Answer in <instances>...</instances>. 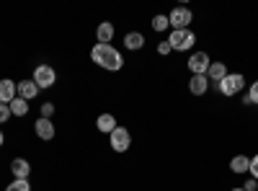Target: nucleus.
Here are the masks:
<instances>
[{
  "instance_id": "f8f14e48",
  "label": "nucleus",
  "mask_w": 258,
  "mask_h": 191,
  "mask_svg": "<svg viewBox=\"0 0 258 191\" xmlns=\"http://www.w3.org/2000/svg\"><path fill=\"white\" fill-rule=\"evenodd\" d=\"M11 173H13V178H29L31 176V163L26 158H13L11 160Z\"/></svg>"
},
{
  "instance_id": "b1692460",
  "label": "nucleus",
  "mask_w": 258,
  "mask_h": 191,
  "mask_svg": "<svg viewBox=\"0 0 258 191\" xmlns=\"http://www.w3.org/2000/svg\"><path fill=\"white\" fill-rule=\"evenodd\" d=\"M248 96H250V101H253V103H258V80H255V83H250Z\"/></svg>"
},
{
  "instance_id": "4468645a",
  "label": "nucleus",
  "mask_w": 258,
  "mask_h": 191,
  "mask_svg": "<svg viewBox=\"0 0 258 191\" xmlns=\"http://www.w3.org/2000/svg\"><path fill=\"white\" fill-rule=\"evenodd\" d=\"M116 116L114 114H101L98 119H96V130L101 132V135H111L114 130H116Z\"/></svg>"
},
{
  "instance_id": "39448f33",
  "label": "nucleus",
  "mask_w": 258,
  "mask_h": 191,
  "mask_svg": "<svg viewBox=\"0 0 258 191\" xmlns=\"http://www.w3.org/2000/svg\"><path fill=\"white\" fill-rule=\"evenodd\" d=\"M109 145H111V150L114 153H126L129 147H132V132L126 130V126H116V130L109 135Z\"/></svg>"
},
{
  "instance_id": "20e7f679",
  "label": "nucleus",
  "mask_w": 258,
  "mask_h": 191,
  "mask_svg": "<svg viewBox=\"0 0 258 191\" xmlns=\"http://www.w3.org/2000/svg\"><path fill=\"white\" fill-rule=\"evenodd\" d=\"M31 80L39 86V91H41V88H52L54 83H57V70H54L52 65H47V62H41V65H36V68H34Z\"/></svg>"
},
{
  "instance_id": "6ab92c4d",
  "label": "nucleus",
  "mask_w": 258,
  "mask_h": 191,
  "mask_svg": "<svg viewBox=\"0 0 258 191\" xmlns=\"http://www.w3.org/2000/svg\"><path fill=\"white\" fill-rule=\"evenodd\" d=\"M150 26H153V31L163 34V31H168V29H170V21H168V16H165V13H158L153 21H150Z\"/></svg>"
},
{
  "instance_id": "1a4fd4ad",
  "label": "nucleus",
  "mask_w": 258,
  "mask_h": 191,
  "mask_svg": "<svg viewBox=\"0 0 258 191\" xmlns=\"http://www.w3.org/2000/svg\"><path fill=\"white\" fill-rule=\"evenodd\" d=\"M16 91H18V98H24V101H34V98L39 96V86H36L31 78L18 80V83H16Z\"/></svg>"
},
{
  "instance_id": "0eeeda50",
  "label": "nucleus",
  "mask_w": 258,
  "mask_h": 191,
  "mask_svg": "<svg viewBox=\"0 0 258 191\" xmlns=\"http://www.w3.org/2000/svg\"><path fill=\"white\" fill-rule=\"evenodd\" d=\"M186 65H188L191 75H207V70L212 65V57L207 52H191V57L186 59Z\"/></svg>"
},
{
  "instance_id": "a211bd4d",
  "label": "nucleus",
  "mask_w": 258,
  "mask_h": 191,
  "mask_svg": "<svg viewBox=\"0 0 258 191\" xmlns=\"http://www.w3.org/2000/svg\"><path fill=\"white\" fill-rule=\"evenodd\" d=\"M8 106H11V114H13V116H26V114H29V101L18 98V96H16Z\"/></svg>"
},
{
  "instance_id": "f3484780",
  "label": "nucleus",
  "mask_w": 258,
  "mask_h": 191,
  "mask_svg": "<svg viewBox=\"0 0 258 191\" xmlns=\"http://www.w3.org/2000/svg\"><path fill=\"white\" fill-rule=\"evenodd\" d=\"M248 168H250V158L248 155H235L230 160V171L232 173H248Z\"/></svg>"
},
{
  "instance_id": "a878e982",
  "label": "nucleus",
  "mask_w": 258,
  "mask_h": 191,
  "mask_svg": "<svg viewBox=\"0 0 258 191\" xmlns=\"http://www.w3.org/2000/svg\"><path fill=\"white\" fill-rule=\"evenodd\" d=\"M243 188H245V191H258V181H255V178H248V181L243 183Z\"/></svg>"
},
{
  "instance_id": "6e6552de",
  "label": "nucleus",
  "mask_w": 258,
  "mask_h": 191,
  "mask_svg": "<svg viewBox=\"0 0 258 191\" xmlns=\"http://www.w3.org/2000/svg\"><path fill=\"white\" fill-rule=\"evenodd\" d=\"M34 132H36V137H39L41 142H52L54 135H57L54 121H52V119H41V116L34 121Z\"/></svg>"
},
{
  "instance_id": "f03ea898",
  "label": "nucleus",
  "mask_w": 258,
  "mask_h": 191,
  "mask_svg": "<svg viewBox=\"0 0 258 191\" xmlns=\"http://www.w3.org/2000/svg\"><path fill=\"white\" fill-rule=\"evenodd\" d=\"M214 86L220 88V93H222V96L232 98V96L243 93V88H245V75H243V73H227L220 83H214Z\"/></svg>"
},
{
  "instance_id": "423d86ee",
  "label": "nucleus",
  "mask_w": 258,
  "mask_h": 191,
  "mask_svg": "<svg viewBox=\"0 0 258 191\" xmlns=\"http://www.w3.org/2000/svg\"><path fill=\"white\" fill-rule=\"evenodd\" d=\"M168 21H170V31H176V29H191L194 13L186 6H176L173 11L168 13Z\"/></svg>"
},
{
  "instance_id": "7ed1b4c3",
  "label": "nucleus",
  "mask_w": 258,
  "mask_h": 191,
  "mask_svg": "<svg viewBox=\"0 0 258 191\" xmlns=\"http://www.w3.org/2000/svg\"><path fill=\"white\" fill-rule=\"evenodd\" d=\"M168 44H170L173 52H188L194 44H197V34H194L191 29H176V31H170Z\"/></svg>"
},
{
  "instance_id": "393cba45",
  "label": "nucleus",
  "mask_w": 258,
  "mask_h": 191,
  "mask_svg": "<svg viewBox=\"0 0 258 191\" xmlns=\"http://www.w3.org/2000/svg\"><path fill=\"white\" fill-rule=\"evenodd\" d=\"M170 52H173V49H170V44H168V41H160V44H158V54H170Z\"/></svg>"
},
{
  "instance_id": "bb28decb",
  "label": "nucleus",
  "mask_w": 258,
  "mask_h": 191,
  "mask_svg": "<svg viewBox=\"0 0 258 191\" xmlns=\"http://www.w3.org/2000/svg\"><path fill=\"white\" fill-rule=\"evenodd\" d=\"M3 145H6V132L0 130V147H3Z\"/></svg>"
},
{
  "instance_id": "9d476101",
  "label": "nucleus",
  "mask_w": 258,
  "mask_h": 191,
  "mask_svg": "<svg viewBox=\"0 0 258 191\" xmlns=\"http://www.w3.org/2000/svg\"><path fill=\"white\" fill-rule=\"evenodd\" d=\"M142 47H145V34H142V31H126V34H124V49L140 52Z\"/></svg>"
},
{
  "instance_id": "9b49d317",
  "label": "nucleus",
  "mask_w": 258,
  "mask_h": 191,
  "mask_svg": "<svg viewBox=\"0 0 258 191\" xmlns=\"http://www.w3.org/2000/svg\"><path fill=\"white\" fill-rule=\"evenodd\" d=\"M209 91V78L207 75H191L188 80V93L191 96H204Z\"/></svg>"
},
{
  "instance_id": "ddd939ff",
  "label": "nucleus",
  "mask_w": 258,
  "mask_h": 191,
  "mask_svg": "<svg viewBox=\"0 0 258 191\" xmlns=\"http://www.w3.org/2000/svg\"><path fill=\"white\" fill-rule=\"evenodd\" d=\"M16 96H18L16 80H11V78H3V80H0V103H11Z\"/></svg>"
},
{
  "instance_id": "412c9836",
  "label": "nucleus",
  "mask_w": 258,
  "mask_h": 191,
  "mask_svg": "<svg viewBox=\"0 0 258 191\" xmlns=\"http://www.w3.org/2000/svg\"><path fill=\"white\" fill-rule=\"evenodd\" d=\"M39 116H41V119H52V116H54V103H52V101L41 103V106H39Z\"/></svg>"
},
{
  "instance_id": "aec40b11",
  "label": "nucleus",
  "mask_w": 258,
  "mask_h": 191,
  "mask_svg": "<svg viewBox=\"0 0 258 191\" xmlns=\"http://www.w3.org/2000/svg\"><path fill=\"white\" fill-rule=\"evenodd\" d=\"M6 191H31V183H29V178H13L6 186Z\"/></svg>"
},
{
  "instance_id": "5701e85b",
  "label": "nucleus",
  "mask_w": 258,
  "mask_h": 191,
  "mask_svg": "<svg viewBox=\"0 0 258 191\" xmlns=\"http://www.w3.org/2000/svg\"><path fill=\"white\" fill-rule=\"evenodd\" d=\"M248 173H250V178H255V181H258V155H253V158H250V168H248Z\"/></svg>"
},
{
  "instance_id": "f257e3e1",
  "label": "nucleus",
  "mask_w": 258,
  "mask_h": 191,
  "mask_svg": "<svg viewBox=\"0 0 258 191\" xmlns=\"http://www.w3.org/2000/svg\"><path fill=\"white\" fill-rule=\"evenodd\" d=\"M91 59L101 70H109V73H116V70L124 68V57H121V52L114 44H98L96 41L93 49H91Z\"/></svg>"
},
{
  "instance_id": "2eb2a0df",
  "label": "nucleus",
  "mask_w": 258,
  "mask_h": 191,
  "mask_svg": "<svg viewBox=\"0 0 258 191\" xmlns=\"http://www.w3.org/2000/svg\"><path fill=\"white\" fill-rule=\"evenodd\" d=\"M114 34H116L114 24H109V21H103V24H98V29H96V39H98V44H111Z\"/></svg>"
},
{
  "instance_id": "4be33fe9",
  "label": "nucleus",
  "mask_w": 258,
  "mask_h": 191,
  "mask_svg": "<svg viewBox=\"0 0 258 191\" xmlns=\"http://www.w3.org/2000/svg\"><path fill=\"white\" fill-rule=\"evenodd\" d=\"M11 116H13V114H11V106H8V103H0V124H8Z\"/></svg>"
},
{
  "instance_id": "cd10ccee",
  "label": "nucleus",
  "mask_w": 258,
  "mask_h": 191,
  "mask_svg": "<svg viewBox=\"0 0 258 191\" xmlns=\"http://www.w3.org/2000/svg\"><path fill=\"white\" fill-rule=\"evenodd\" d=\"M230 191H245L243 186H235V188H230Z\"/></svg>"
},
{
  "instance_id": "dca6fc26",
  "label": "nucleus",
  "mask_w": 258,
  "mask_h": 191,
  "mask_svg": "<svg viewBox=\"0 0 258 191\" xmlns=\"http://www.w3.org/2000/svg\"><path fill=\"white\" fill-rule=\"evenodd\" d=\"M227 73H230V70H227L225 62H212L209 70H207V78H209V83H220Z\"/></svg>"
}]
</instances>
